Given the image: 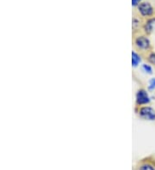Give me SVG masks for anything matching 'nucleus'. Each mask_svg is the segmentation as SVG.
<instances>
[{"instance_id":"423d86ee","label":"nucleus","mask_w":155,"mask_h":170,"mask_svg":"<svg viewBox=\"0 0 155 170\" xmlns=\"http://www.w3.org/2000/svg\"><path fill=\"white\" fill-rule=\"evenodd\" d=\"M140 57L135 52H132V64L133 66H137L140 62Z\"/></svg>"},{"instance_id":"7ed1b4c3","label":"nucleus","mask_w":155,"mask_h":170,"mask_svg":"<svg viewBox=\"0 0 155 170\" xmlns=\"http://www.w3.org/2000/svg\"><path fill=\"white\" fill-rule=\"evenodd\" d=\"M150 99L147 91L144 90H140L136 94V103L137 105H145L149 103Z\"/></svg>"},{"instance_id":"6e6552de","label":"nucleus","mask_w":155,"mask_h":170,"mask_svg":"<svg viewBox=\"0 0 155 170\" xmlns=\"http://www.w3.org/2000/svg\"><path fill=\"white\" fill-rule=\"evenodd\" d=\"M147 59H148V61H149L151 64H155V53H150V55L148 56Z\"/></svg>"},{"instance_id":"9b49d317","label":"nucleus","mask_w":155,"mask_h":170,"mask_svg":"<svg viewBox=\"0 0 155 170\" xmlns=\"http://www.w3.org/2000/svg\"><path fill=\"white\" fill-rule=\"evenodd\" d=\"M140 0H132V5L134 6L137 5L140 3Z\"/></svg>"},{"instance_id":"1a4fd4ad","label":"nucleus","mask_w":155,"mask_h":170,"mask_svg":"<svg viewBox=\"0 0 155 170\" xmlns=\"http://www.w3.org/2000/svg\"><path fill=\"white\" fill-rule=\"evenodd\" d=\"M142 68H143V70H144L146 72H147L149 74L152 73V68H151V66H149L148 64H143Z\"/></svg>"},{"instance_id":"39448f33","label":"nucleus","mask_w":155,"mask_h":170,"mask_svg":"<svg viewBox=\"0 0 155 170\" xmlns=\"http://www.w3.org/2000/svg\"><path fill=\"white\" fill-rule=\"evenodd\" d=\"M138 170H155V165L147 161L141 162L137 168Z\"/></svg>"},{"instance_id":"f257e3e1","label":"nucleus","mask_w":155,"mask_h":170,"mask_svg":"<svg viewBox=\"0 0 155 170\" xmlns=\"http://www.w3.org/2000/svg\"><path fill=\"white\" fill-rule=\"evenodd\" d=\"M140 116L148 120H154L155 119V110L150 106H142L140 108Z\"/></svg>"},{"instance_id":"f03ea898","label":"nucleus","mask_w":155,"mask_h":170,"mask_svg":"<svg viewBox=\"0 0 155 170\" xmlns=\"http://www.w3.org/2000/svg\"><path fill=\"white\" fill-rule=\"evenodd\" d=\"M135 46L138 49L142 50V51H147L150 47V42L148 39L145 36H139L135 39Z\"/></svg>"},{"instance_id":"9d476101","label":"nucleus","mask_w":155,"mask_h":170,"mask_svg":"<svg viewBox=\"0 0 155 170\" xmlns=\"http://www.w3.org/2000/svg\"><path fill=\"white\" fill-rule=\"evenodd\" d=\"M155 89V78H153V79L150 80L149 82V90H153Z\"/></svg>"},{"instance_id":"0eeeda50","label":"nucleus","mask_w":155,"mask_h":170,"mask_svg":"<svg viewBox=\"0 0 155 170\" xmlns=\"http://www.w3.org/2000/svg\"><path fill=\"white\" fill-rule=\"evenodd\" d=\"M153 20H151V21H147V23L146 24V27H145V29H146V32L147 33H150L153 29Z\"/></svg>"},{"instance_id":"20e7f679","label":"nucleus","mask_w":155,"mask_h":170,"mask_svg":"<svg viewBox=\"0 0 155 170\" xmlns=\"http://www.w3.org/2000/svg\"><path fill=\"white\" fill-rule=\"evenodd\" d=\"M138 10H139L140 13L141 14V16H150L153 15V7L150 5V4L144 2L140 4L138 6Z\"/></svg>"}]
</instances>
